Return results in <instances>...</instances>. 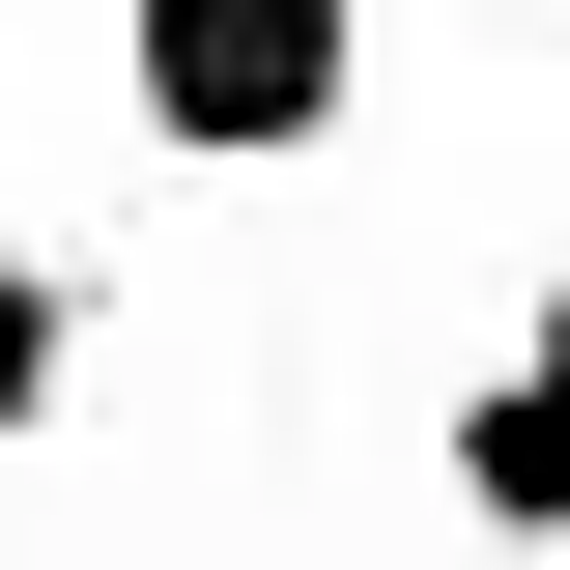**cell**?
<instances>
[{"label": "cell", "instance_id": "cell-1", "mask_svg": "<svg viewBox=\"0 0 570 570\" xmlns=\"http://www.w3.org/2000/svg\"><path fill=\"white\" fill-rule=\"evenodd\" d=\"M115 115L171 171H314L371 115V0H115Z\"/></svg>", "mask_w": 570, "mask_h": 570}, {"label": "cell", "instance_id": "cell-3", "mask_svg": "<svg viewBox=\"0 0 570 570\" xmlns=\"http://www.w3.org/2000/svg\"><path fill=\"white\" fill-rule=\"evenodd\" d=\"M58 371H86V285H58V228H0V456L58 428Z\"/></svg>", "mask_w": 570, "mask_h": 570}, {"label": "cell", "instance_id": "cell-2", "mask_svg": "<svg viewBox=\"0 0 570 570\" xmlns=\"http://www.w3.org/2000/svg\"><path fill=\"white\" fill-rule=\"evenodd\" d=\"M428 485H456V542H513V570H570V285L513 314L485 371H456V428H428Z\"/></svg>", "mask_w": 570, "mask_h": 570}]
</instances>
